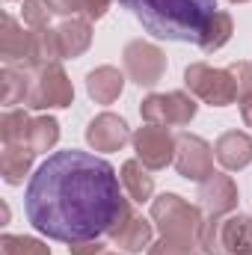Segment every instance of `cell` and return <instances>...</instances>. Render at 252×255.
Here are the masks:
<instances>
[{
    "instance_id": "e575fe53",
    "label": "cell",
    "mask_w": 252,
    "mask_h": 255,
    "mask_svg": "<svg viewBox=\"0 0 252 255\" xmlns=\"http://www.w3.org/2000/svg\"><path fill=\"white\" fill-rule=\"evenodd\" d=\"M104 255H113V253H104Z\"/></svg>"
},
{
    "instance_id": "44dd1931",
    "label": "cell",
    "mask_w": 252,
    "mask_h": 255,
    "mask_svg": "<svg viewBox=\"0 0 252 255\" xmlns=\"http://www.w3.org/2000/svg\"><path fill=\"white\" fill-rule=\"evenodd\" d=\"M113 241H116L122 250H127V253H142V250L151 244V223L133 214L125 226L113 235Z\"/></svg>"
},
{
    "instance_id": "d4e9b609",
    "label": "cell",
    "mask_w": 252,
    "mask_h": 255,
    "mask_svg": "<svg viewBox=\"0 0 252 255\" xmlns=\"http://www.w3.org/2000/svg\"><path fill=\"white\" fill-rule=\"evenodd\" d=\"M0 253L3 255H51V247L36 241V238H24V235H3L0 238Z\"/></svg>"
},
{
    "instance_id": "4316f807",
    "label": "cell",
    "mask_w": 252,
    "mask_h": 255,
    "mask_svg": "<svg viewBox=\"0 0 252 255\" xmlns=\"http://www.w3.org/2000/svg\"><path fill=\"white\" fill-rule=\"evenodd\" d=\"M51 15H57L54 6H51V0H24V24L30 30L48 27L51 24Z\"/></svg>"
},
{
    "instance_id": "5bb4252c",
    "label": "cell",
    "mask_w": 252,
    "mask_h": 255,
    "mask_svg": "<svg viewBox=\"0 0 252 255\" xmlns=\"http://www.w3.org/2000/svg\"><path fill=\"white\" fill-rule=\"evenodd\" d=\"M125 89V77L113 65H98L95 71L86 74V92L95 98V104H113Z\"/></svg>"
},
{
    "instance_id": "484cf974",
    "label": "cell",
    "mask_w": 252,
    "mask_h": 255,
    "mask_svg": "<svg viewBox=\"0 0 252 255\" xmlns=\"http://www.w3.org/2000/svg\"><path fill=\"white\" fill-rule=\"evenodd\" d=\"M199 250L205 255H229L226 247H223V220L220 217H208V223L202 226Z\"/></svg>"
},
{
    "instance_id": "4dcf8cb0",
    "label": "cell",
    "mask_w": 252,
    "mask_h": 255,
    "mask_svg": "<svg viewBox=\"0 0 252 255\" xmlns=\"http://www.w3.org/2000/svg\"><path fill=\"white\" fill-rule=\"evenodd\" d=\"M110 3H113V0H83V15H86L89 21H98V18L107 15Z\"/></svg>"
},
{
    "instance_id": "7402d4cb",
    "label": "cell",
    "mask_w": 252,
    "mask_h": 255,
    "mask_svg": "<svg viewBox=\"0 0 252 255\" xmlns=\"http://www.w3.org/2000/svg\"><path fill=\"white\" fill-rule=\"evenodd\" d=\"M57 139H60V122H57L54 116H36V119L30 122V130H27V145H30L36 154H42V151L54 148V145H57Z\"/></svg>"
},
{
    "instance_id": "30bf717a",
    "label": "cell",
    "mask_w": 252,
    "mask_h": 255,
    "mask_svg": "<svg viewBox=\"0 0 252 255\" xmlns=\"http://www.w3.org/2000/svg\"><path fill=\"white\" fill-rule=\"evenodd\" d=\"M199 208L208 214V217H223L229 211L238 208V184L232 181V175H223V172H211L202 184H199Z\"/></svg>"
},
{
    "instance_id": "7c38bea8",
    "label": "cell",
    "mask_w": 252,
    "mask_h": 255,
    "mask_svg": "<svg viewBox=\"0 0 252 255\" xmlns=\"http://www.w3.org/2000/svg\"><path fill=\"white\" fill-rule=\"evenodd\" d=\"M214 157L226 166V169H244L252 163V136L244 130H226L217 142H214Z\"/></svg>"
},
{
    "instance_id": "2e32d148",
    "label": "cell",
    "mask_w": 252,
    "mask_h": 255,
    "mask_svg": "<svg viewBox=\"0 0 252 255\" xmlns=\"http://www.w3.org/2000/svg\"><path fill=\"white\" fill-rule=\"evenodd\" d=\"M57 39H60V51L63 60L68 57H80L89 45H92V27L89 18H68L57 27Z\"/></svg>"
},
{
    "instance_id": "52a82bcc",
    "label": "cell",
    "mask_w": 252,
    "mask_h": 255,
    "mask_svg": "<svg viewBox=\"0 0 252 255\" xmlns=\"http://www.w3.org/2000/svg\"><path fill=\"white\" fill-rule=\"evenodd\" d=\"M130 142H133L136 160L145 169H166L175 160V136L163 125H148L145 122L142 128H136Z\"/></svg>"
},
{
    "instance_id": "f1b7e54d",
    "label": "cell",
    "mask_w": 252,
    "mask_h": 255,
    "mask_svg": "<svg viewBox=\"0 0 252 255\" xmlns=\"http://www.w3.org/2000/svg\"><path fill=\"white\" fill-rule=\"evenodd\" d=\"M148 255H196L193 253V247H184V244H175V241H166V238H160Z\"/></svg>"
},
{
    "instance_id": "ba28073f",
    "label": "cell",
    "mask_w": 252,
    "mask_h": 255,
    "mask_svg": "<svg viewBox=\"0 0 252 255\" xmlns=\"http://www.w3.org/2000/svg\"><path fill=\"white\" fill-rule=\"evenodd\" d=\"M172 163H175L178 175H184L187 181H199L202 184L214 172V148L202 136L181 130L175 136V160Z\"/></svg>"
},
{
    "instance_id": "5b68a950",
    "label": "cell",
    "mask_w": 252,
    "mask_h": 255,
    "mask_svg": "<svg viewBox=\"0 0 252 255\" xmlns=\"http://www.w3.org/2000/svg\"><path fill=\"white\" fill-rule=\"evenodd\" d=\"M71 104H74V86L60 63L45 65L33 74V89L24 107L48 110V107H71Z\"/></svg>"
},
{
    "instance_id": "d590c367",
    "label": "cell",
    "mask_w": 252,
    "mask_h": 255,
    "mask_svg": "<svg viewBox=\"0 0 252 255\" xmlns=\"http://www.w3.org/2000/svg\"><path fill=\"white\" fill-rule=\"evenodd\" d=\"M250 255H252V253H250Z\"/></svg>"
},
{
    "instance_id": "8992f818",
    "label": "cell",
    "mask_w": 252,
    "mask_h": 255,
    "mask_svg": "<svg viewBox=\"0 0 252 255\" xmlns=\"http://www.w3.org/2000/svg\"><path fill=\"white\" fill-rule=\"evenodd\" d=\"M139 113L148 125H163V128H181L190 125L196 116V101L187 92H163V95H148L139 104Z\"/></svg>"
},
{
    "instance_id": "277c9868",
    "label": "cell",
    "mask_w": 252,
    "mask_h": 255,
    "mask_svg": "<svg viewBox=\"0 0 252 255\" xmlns=\"http://www.w3.org/2000/svg\"><path fill=\"white\" fill-rule=\"evenodd\" d=\"M184 83L196 98H202L211 107H226L238 98V83L229 68H211L205 63H193L184 71Z\"/></svg>"
},
{
    "instance_id": "e0dca14e",
    "label": "cell",
    "mask_w": 252,
    "mask_h": 255,
    "mask_svg": "<svg viewBox=\"0 0 252 255\" xmlns=\"http://www.w3.org/2000/svg\"><path fill=\"white\" fill-rule=\"evenodd\" d=\"M33 68H15V65H6L0 71V80H3V104L12 107V104H27L30 98V89H33Z\"/></svg>"
},
{
    "instance_id": "9a60e30c",
    "label": "cell",
    "mask_w": 252,
    "mask_h": 255,
    "mask_svg": "<svg viewBox=\"0 0 252 255\" xmlns=\"http://www.w3.org/2000/svg\"><path fill=\"white\" fill-rule=\"evenodd\" d=\"M36 151L27 142H3V154H0V172L6 184H21L24 175L33 166Z\"/></svg>"
},
{
    "instance_id": "f546056e",
    "label": "cell",
    "mask_w": 252,
    "mask_h": 255,
    "mask_svg": "<svg viewBox=\"0 0 252 255\" xmlns=\"http://www.w3.org/2000/svg\"><path fill=\"white\" fill-rule=\"evenodd\" d=\"M68 253L71 255H104V244L101 241H77V244H68Z\"/></svg>"
},
{
    "instance_id": "9c48e42d",
    "label": "cell",
    "mask_w": 252,
    "mask_h": 255,
    "mask_svg": "<svg viewBox=\"0 0 252 255\" xmlns=\"http://www.w3.org/2000/svg\"><path fill=\"white\" fill-rule=\"evenodd\" d=\"M122 57H125L127 77H130L136 86H154V83L163 77V71H166V54H163L157 45L142 42V39L127 42V48H125Z\"/></svg>"
},
{
    "instance_id": "3957f363",
    "label": "cell",
    "mask_w": 252,
    "mask_h": 255,
    "mask_svg": "<svg viewBox=\"0 0 252 255\" xmlns=\"http://www.w3.org/2000/svg\"><path fill=\"white\" fill-rule=\"evenodd\" d=\"M151 220L157 223L160 235L166 241H175V244H184V247H199V235H202V208L184 202L181 196L175 193H163L151 202Z\"/></svg>"
},
{
    "instance_id": "603a6c76",
    "label": "cell",
    "mask_w": 252,
    "mask_h": 255,
    "mask_svg": "<svg viewBox=\"0 0 252 255\" xmlns=\"http://www.w3.org/2000/svg\"><path fill=\"white\" fill-rule=\"evenodd\" d=\"M232 33H235V21H232V15L223 12V9H217V15L211 18L205 36H202V42H199V48H202L205 54H214V51H220V48L232 39Z\"/></svg>"
},
{
    "instance_id": "836d02e7",
    "label": "cell",
    "mask_w": 252,
    "mask_h": 255,
    "mask_svg": "<svg viewBox=\"0 0 252 255\" xmlns=\"http://www.w3.org/2000/svg\"><path fill=\"white\" fill-rule=\"evenodd\" d=\"M229 3H247V0H229Z\"/></svg>"
},
{
    "instance_id": "ac0fdd59",
    "label": "cell",
    "mask_w": 252,
    "mask_h": 255,
    "mask_svg": "<svg viewBox=\"0 0 252 255\" xmlns=\"http://www.w3.org/2000/svg\"><path fill=\"white\" fill-rule=\"evenodd\" d=\"M223 247L229 255L252 253V217L238 214V217L223 220Z\"/></svg>"
},
{
    "instance_id": "1f68e13d",
    "label": "cell",
    "mask_w": 252,
    "mask_h": 255,
    "mask_svg": "<svg viewBox=\"0 0 252 255\" xmlns=\"http://www.w3.org/2000/svg\"><path fill=\"white\" fill-rule=\"evenodd\" d=\"M51 6L57 15H71V18L77 12H83V0H51Z\"/></svg>"
},
{
    "instance_id": "cb8c5ba5",
    "label": "cell",
    "mask_w": 252,
    "mask_h": 255,
    "mask_svg": "<svg viewBox=\"0 0 252 255\" xmlns=\"http://www.w3.org/2000/svg\"><path fill=\"white\" fill-rule=\"evenodd\" d=\"M30 116H27V110L21 107H9L3 116H0V136H3V142H27V130H30Z\"/></svg>"
},
{
    "instance_id": "ffe728a7",
    "label": "cell",
    "mask_w": 252,
    "mask_h": 255,
    "mask_svg": "<svg viewBox=\"0 0 252 255\" xmlns=\"http://www.w3.org/2000/svg\"><path fill=\"white\" fill-rule=\"evenodd\" d=\"M122 187L127 190V199L130 202H136V205H142V202H148L151 199V193H154V178L148 175V169L139 163V160H127L122 163Z\"/></svg>"
},
{
    "instance_id": "6da1fadb",
    "label": "cell",
    "mask_w": 252,
    "mask_h": 255,
    "mask_svg": "<svg viewBox=\"0 0 252 255\" xmlns=\"http://www.w3.org/2000/svg\"><path fill=\"white\" fill-rule=\"evenodd\" d=\"M119 181L104 157L77 148L57 151L30 175L24 193L27 220L36 232L63 244L113 238L133 217Z\"/></svg>"
},
{
    "instance_id": "7a4b0ae2",
    "label": "cell",
    "mask_w": 252,
    "mask_h": 255,
    "mask_svg": "<svg viewBox=\"0 0 252 255\" xmlns=\"http://www.w3.org/2000/svg\"><path fill=\"white\" fill-rule=\"evenodd\" d=\"M130 15L154 36L169 42L199 45L211 18L217 15V0H119Z\"/></svg>"
},
{
    "instance_id": "d6a6232c",
    "label": "cell",
    "mask_w": 252,
    "mask_h": 255,
    "mask_svg": "<svg viewBox=\"0 0 252 255\" xmlns=\"http://www.w3.org/2000/svg\"><path fill=\"white\" fill-rule=\"evenodd\" d=\"M241 116H244V122L252 128V95H244V98H241Z\"/></svg>"
},
{
    "instance_id": "d6986e66",
    "label": "cell",
    "mask_w": 252,
    "mask_h": 255,
    "mask_svg": "<svg viewBox=\"0 0 252 255\" xmlns=\"http://www.w3.org/2000/svg\"><path fill=\"white\" fill-rule=\"evenodd\" d=\"M27 45H30V33H24L12 15H6L0 33V57L6 60V65L27 63Z\"/></svg>"
},
{
    "instance_id": "83f0119b",
    "label": "cell",
    "mask_w": 252,
    "mask_h": 255,
    "mask_svg": "<svg viewBox=\"0 0 252 255\" xmlns=\"http://www.w3.org/2000/svg\"><path fill=\"white\" fill-rule=\"evenodd\" d=\"M229 71H232V77H235V83H238V98L252 95V63H247V60L232 63Z\"/></svg>"
},
{
    "instance_id": "4fadbf2b",
    "label": "cell",
    "mask_w": 252,
    "mask_h": 255,
    "mask_svg": "<svg viewBox=\"0 0 252 255\" xmlns=\"http://www.w3.org/2000/svg\"><path fill=\"white\" fill-rule=\"evenodd\" d=\"M63 60V51H60V39H57V30L51 27H39V30H30V45H27V68L39 71L45 65H54Z\"/></svg>"
},
{
    "instance_id": "8fae6325",
    "label": "cell",
    "mask_w": 252,
    "mask_h": 255,
    "mask_svg": "<svg viewBox=\"0 0 252 255\" xmlns=\"http://www.w3.org/2000/svg\"><path fill=\"white\" fill-rule=\"evenodd\" d=\"M127 139H130L127 122L116 113H98L86 128V142L95 151H119Z\"/></svg>"
}]
</instances>
